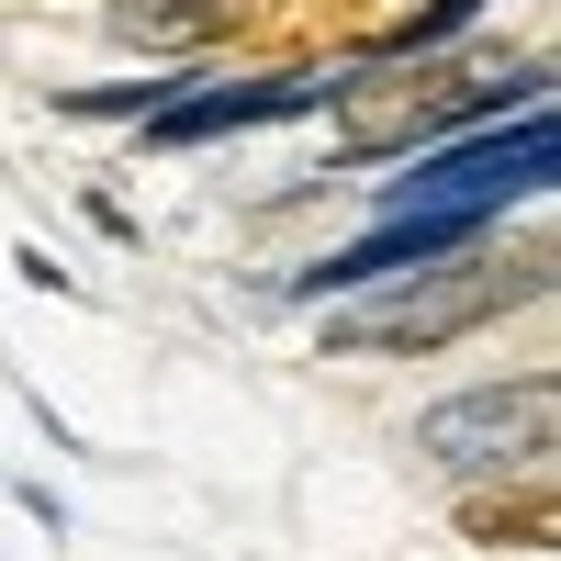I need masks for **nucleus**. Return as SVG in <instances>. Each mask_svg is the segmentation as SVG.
Wrapping results in <instances>:
<instances>
[{"label":"nucleus","mask_w":561,"mask_h":561,"mask_svg":"<svg viewBox=\"0 0 561 561\" xmlns=\"http://www.w3.org/2000/svg\"><path fill=\"white\" fill-rule=\"evenodd\" d=\"M550 427H561V382L528 370V382H483V393H449L415 415V460H438V472H539L550 460Z\"/></svg>","instance_id":"nucleus-3"},{"label":"nucleus","mask_w":561,"mask_h":561,"mask_svg":"<svg viewBox=\"0 0 561 561\" xmlns=\"http://www.w3.org/2000/svg\"><path fill=\"white\" fill-rule=\"evenodd\" d=\"M550 180V102H528L517 135H483V147H449L438 169L393 180V214H494L505 192H539Z\"/></svg>","instance_id":"nucleus-4"},{"label":"nucleus","mask_w":561,"mask_h":561,"mask_svg":"<svg viewBox=\"0 0 561 561\" xmlns=\"http://www.w3.org/2000/svg\"><path fill=\"white\" fill-rule=\"evenodd\" d=\"M539 102V68H483V57H449V45H415V57H359L348 79H325L337 102V147L348 158H393V147H427L460 113L483 102Z\"/></svg>","instance_id":"nucleus-1"},{"label":"nucleus","mask_w":561,"mask_h":561,"mask_svg":"<svg viewBox=\"0 0 561 561\" xmlns=\"http://www.w3.org/2000/svg\"><path fill=\"white\" fill-rule=\"evenodd\" d=\"M304 102H325V79H248V90H203V102H169V113H158V147H192V135H237V124L304 113Z\"/></svg>","instance_id":"nucleus-6"},{"label":"nucleus","mask_w":561,"mask_h":561,"mask_svg":"<svg viewBox=\"0 0 561 561\" xmlns=\"http://www.w3.org/2000/svg\"><path fill=\"white\" fill-rule=\"evenodd\" d=\"M460 539H483V550L517 539V550H539V539H550V483L528 472L517 494H472V505H460Z\"/></svg>","instance_id":"nucleus-8"},{"label":"nucleus","mask_w":561,"mask_h":561,"mask_svg":"<svg viewBox=\"0 0 561 561\" xmlns=\"http://www.w3.org/2000/svg\"><path fill=\"white\" fill-rule=\"evenodd\" d=\"M483 225H494V214H382L359 248H337L325 270H304V293L325 304V293L382 280V270H438V259H460V248H483Z\"/></svg>","instance_id":"nucleus-5"},{"label":"nucleus","mask_w":561,"mask_h":561,"mask_svg":"<svg viewBox=\"0 0 561 561\" xmlns=\"http://www.w3.org/2000/svg\"><path fill=\"white\" fill-rule=\"evenodd\" d=\"M113 34L180 57V45H214V34H225V0H113Z\"/></svg>","instance_id":"nucleus-7"},{"label":"nucleus","mask_w":561,"mask_h":561,"mask_svg":"<svg viewBox=\"0 0 561 561\" xmlns=\"http://www.w3.org/2000/svg\"><path fill=\"white\" fill-rule=\"evenodd\" d=\"M550 293V259L528 248L517 270L505 259H438V270H415L404 293H370V304H348V314H325V348L337 359H427V348H449V337H472V325H494V314H517V304H539Z\"/></svg>","instance_id":"nucleus-2"}]
</instances>
